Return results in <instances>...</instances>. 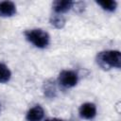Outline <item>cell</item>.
<instances>
[{"mask_svg": "<svg viewBox=\"0 0 121 121\" xmlns=\"http://www.w3.org/2000/svg\"><path fill=\"white\" fill-rule=\"evenodd\" d=\"M96 60L98 65L103 69L121 67V54L117 50H107L100 52L97 55Z\"/></svg>", "mask_w": 121, "mask_h": 121, "instance_id": "6da1fadb", "label": "cell"}, {"mask_svg": "<svg viewBox=\"0 0 121 121\" xmlns=\"http://www.w3.org/2000/svg\"><path fill=\"white\" fill-rule=\"evenodd\" d=\"M26 38L38 48H44L49 43V35L42 29H30L26 31Z\"/></svg>", "mask_w": 121, "mask_h": 121, "instance_id": "7a4b0ae2", "label": "cell"}, {"mask_svg": "<svg viewBox=\"0 0 121 121\" xmlns=\"http://www.w3.org/2000/svg\"><path fill=\"white\" fill-rule=\"evenodd\" d=\"M78 80V74L71 70H64L59 76V82L64 88L74 87Z\"/></svg>", "mask_w": 121, "mask_h": 121, "instance_id": "3957f363", "label": "cell"}, {"mask_svg": "<svg viewBox=\"0 0 121 121\" xmlns=\"http://www.w3.org/2000/svg\"><path fill=\"white\" fill-rule=\"evenodd\" d=\"M96 114V108L94 103H84L79 108V115L87 120L93 119Z\"/></svg>", "mask_w": 121, "mask_h": 121, "instance_id": "277c9868", "label": "cell"}, {"mask_svg": "<svg viewBox=\"0 0 121 121\" xmlns=\"http://www.w3.org/2000/svg\"><path fill=\"white\" fill-rule=\"evenodd\" d=\"M16 13V6L13 2L3 1L0 2V16L10 17Z\"/></svg>", "mask_w": 121, "mask_h": 121, "instance_id": "5b68a950", "label": "cell"}, {"mask_svg": "<svg viewBox=\"0 0 121 121\" xmlns=\"http://www.w3.org/2000/svg\"><path fill=\"white\" fill-rule=\"evenodd\" d=\"M43 110L41 106L36 105L35 107L31 108L26 113V120L27 121H41L43 117Z\"/></svg>", "mask_w": 121, "mask_h": 121, "instance_id": "8992f818", "label": "cell"}, {"mask_svg": "<svg viewBox=\"0 0 121 121\" xmlns=\"http://www.w3.org/2000/svg\"><path fill=\"white\" fill-rule=\"evenodd\" d=\"M73 6V2L69 0H59L53 3V9L57 14H60L68 11Z\"/></svg>", "mask_w": 121, "mask_h": 121, "instance_id": "52a82bcc", "label": "cell"}, {"mask_svg": "<svg viewBox=\"0 0 121 121\" xmlns=\"http://www.w3.org/2000/svg\"><path fill=\"white\" fill-rule=\"evenodd\" d=\"M11 73L9 69L3 63H0V83L8 82L10 79Z\"/></svg>", "mask_w": 121, "mask_h": 121, "instance_id": "ba28073f", "label": "cell"}, {"mask_svg": "<svg viewBox=\"0 0 121 121\" xmlns=\"http://www.w3.org/2000/svg\"><path fill=\"white\" fill-rule=\"evenodd\" d=\"M103 9L107 11H113L116 9V2L113 0H104V1H97L96 2Z\"/></svg>", "mask_w": 121, "mask_h": 121, "instance_id": "9c48e42d", "label": "cell"}, {"mask_svg": "<svg viewBox=\"0 0 121 121\" xmlns=\"http://www.w3.org/2000/svg\"><path fill=\"white\" fill-rule=\"evenodd\" d=\"M50 22H51V24H52L55 27H57V28H61V27L64 26V23H65L64 18H63L60 14L53 15V16L51 17Z\"/></svg>", "mask_w": 121, "mask_h": 121, "instance_id": "30bf717a", "label": "cell"}, {"mask_svg": "<svg viewBox=\"0 0 121 121\" xmlns=\"http://www.w3.org/2000/svg\"><path fill=\"white\" fill-rule=\"evenodd\" d=\"M44 121H62L60 119H58V118H50V119H46Z\"/></svg>", "mask_w": 121, "mask_h": 121, "instance_id": "8fae6325", "label": "cell"}]
</instances>
